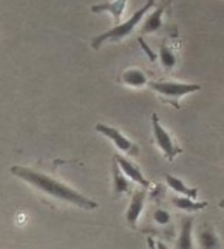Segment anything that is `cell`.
Wrapping results in <instances>:
<instances>
[{
    "label": "cell",
    "mask_w": 224,
    "mask_h": 249,
    "mask_svg": "<svg viewBox=\"0 0 224 249\" xmlns=\"http://www.w3.org/2000/svg\"><path fill=\"white\" fill-rule=\"evenodd\" d=\"M10 174L20 178L26 184L32 185L34 188H36V190L48 194L50 197L57 198V200H63L66 203H70V204L77 206V207L85 209V210H93L98 207V203H95L93 200L87 198L86 196L80 194L79 191L69 187L67 184L61 182V181L50 177L48 174L41 172V171H35L32 168L15 165L10 168Z\"/></svg>",
    "instance_id": "obj_1"
},
{
    "label": "cell",
    "mask_w": 224,
    "mask_h": 249,
    "mask_svg": "<svg viewBox=\"0 0 224 249\" xmlns=\"http://www.w3.org/2000/svg\"><path fill=\"white\" fill-rule=\"evenodd\" d=\"M155 4H156L155 0H147V1L144 3V6L140 7L138 10H136L134 15H133L128 20L121 22V23H117V25L112 26L111 29H108V31H105V32H102V34H99L98 36H95V38L92 39V44H90L92 48H93V50H99V48H101L103 44H106V42H118V41H122L124 38L130 36V35L136 31V28L143 22V19H144V16L147 15V12H149L150 9L155 7Z\"/></svg>",
    "instance_id": "obj_2"
},
{
    "label": "cell",
    "mask_w": 224,
    "mask_h": 249,
    "mask_svg": "<svg viewBox=\"0 0 224 249\" xmlns=\"http://www.w3.org/2000/svg\"><path fill=\"white\" fill-rule=\"evenodd\" d=\"M147 86L160 98V101L178 109L181 108L179 101L184 96L201 90V85L198 83H187V82H175V80H150Z\"/></svg>",
    "instance_id": "obj_3"
},
{
    "label": "cell",
    "mask_w": 224,
    "mask_h": 249,
    "mask_svg": "<svg viewBox=\"0 0 224 249\" xmlns=\"http://www.w3.org/2000/svg\"><path fill=\"white\" fill-rule=\"evenodd\" d=\"M152 127H153V137L157 147L162 150L163 156L172 162L179 153H182V147L172 139L169 131L160 124L157 114H152Z\"/></svg>",
    "instance_id": "obj_4"
},
{
    "label": "cell",
    "mask_w": 224,
    "mask_h": 249,
    "mask_svg": "<svg viewBox=\"0 0 224 249\" xmlns=\"http://www.w3.org/2000/svg\"><path fill=\"white\" fill-rule=\"evenodd\" d=\"M95 130H96L98 133H101L102 136L108 137L120 152H124V153H127V155H130V156H134V155L138 153V146H137L136 143H133L130 139H127V137H125L120 130H117L115 127H111V125H106V124L99 123V124L95 125Z\"/></svg>",
    "instance_id": "obj_5"
},
{
    "label": "cell",
    "mask_w": 224,
    "mask_h": 249,
    "mask_svg": "<svg viewBox=\"0 0 224 249\" xmlns=\"http://www.w3.org/2000/svg\"><path fill=\"white\" fill-rule=\"evenodd\" d=\"M172 0H160V3L147 12V15L143 19L141 34H155L162 29L163 26V13L171 4Z\"/></svg>",
    "instance_id": "obj_6"
},
{
    "label": "cell",
    "mask_w": 224,
    "mask_h": 249,
    "mask_svg": "<svg viewBox=\"0 0 224 249\" xmlns=\"http://www.w3.org/2000/svg\"><path fill=\"white\" fill-rule=\"evenodd\" d=\"M128 0H111V1H102L90 6L92 13H109L114 18L115 23H121L125 6Z\"/></svg>",
    "instance_id": "obj_7"
},
{
    "label": "cell",
    "mask_w": 224,
    "mask_h": 249,
    "mask_svg": "<svg viewBox=\"0 0 224 249\" xmlns=\"http://www.w3.org/2000/svg\"><path fill=\"white\" fill-rule=\"evenodd\" d=\"M118 82H121L125 86L138 89V88L147 86L150 79H149V74L144 70L137 69V67H128L121 73V76L118 77Z\"/></svg>",
    "instance_id": "obj_8"
},
{
    "label": "cell",
    "mask_w": 224,
    "mask_h": 249,
    "mask_svg": "<svg viewBox=\"0 0 224 249\" xmlns=\"http://www.w3.org/2000/svg\"><path fill=\"white\" fill-rule=\"evenodd\" d=\"M114 160L117 162V165L120 166V169L122 171V174H124L128 179H131V181L140 184L141 187H147V185H149V181L144 178L143 172H141V171L138 169V166L134 165L131 160H128V159H125L124 156H120V155H114Z\"/></svg>",
    "instance_id": "obj_9"
},
{
    "label": "cell",
    "mask_w": 224,
    "mask_h": 249,
    "mask_svg": "<svg viewBox=\"0 0 224 249\" xmlns=\"http://www.w3.org/2000/svg\"><path fill=\"white\" fill-rule=\"evenodd\" d=\"M146 196H147V191L146 190H137L133 197H131V203L127 209V222L131 228H136L138 219H140V214L143 212V207H144V201H146Z\"/></svg>",
    "instance_id": "obj_10"
},
{
    "label": "cell",
    "mask_w": 224,
    "mask_h": 249,
    "mask_svg": "<svg viewBox=\"0 0 224 249\" xmlns=\"http://www.w3.org/2000/svg\"><path fill=\"white\" fill-rule=\"evenodd\" d=\"M171 41H163L159 48V58L165 71H172L178 64V53Z\"/></svg>",
    "instance_id": "obj_11"
},
{
    "label": "cell",
    "mask_w": 224,
    "mask_h": 249,
    "mask_svg": "<svg viewBox=\"0 0 224 249\" xmlns=\"http://www.w3.org/2000/svg\"><path fill=\"white\" fill-rule=\"evenodd\" d=\"M192 229H194V217L188 216L182 220V226H181V233L178 238V249H194L192 244Z\"/></svg>",
    "instance_id": "obj_12"
},
{
    "label": "cell",
    "mask_w": 224,
    "mask_h": 249,
    "mask_svg": "<svg viewBox=\"0 0 224 249\" xmlns=\"http://www.w3.org/2000/svg\"><path fill=\"white\" fill-rule=\"evenodd\" d=\"M165 179H166L168 187H169L171 190L176 191L178 194H182L184 197H188V198H192V200H195V198L198 197V190H197V188H190V187H187V185H185L181 179H178L176 177L166 174Z\"/></svg>",
    "instance_id": "obj_13"
},
{
    "label": "cell",
    "mask_w": 224,
    "mask_h": 249,
    "mask_svg": "<svg viewBox=\"0 0 224 249\" xmlns=\"http://www.w3.org/2000/svg\"><path fill=\"white\" fill-rule=\"evenodd\" d=\"M112 178H114V193L115 194H124V193H128L130 191L131 182L122 174V171L120 169V166L117 165L115 160L112 163Z\"/></svg>",
    "instance_id": "obj_14"
},
{
    "label": "cell",
    "mask_w": 224,
    "mask_h": 249,
    "mask_svg": "<svg viewBox=\"0 0 224 249\" xmlns=\"http://www.w3.org/2000/svg\"><path fill=\"white\" fill-rule=\"evenodd\" d=\"M172 203L178 209L185 210V212H198V210H203L207 207V201L197 203L195 200L188 198V197H172Z\"/></svg>",
    "instance_id": "obj_15"
},
{
    "label": "cell",
    "mask_w": 224,
    "mask_h": 249,
    "mask_svg": "<svg viewBox=\"0 0 224 249\" xmlns=\"http://www.w3.org/2000/svg\"><path fill=\"white\" fill-rule=\"evenodd\" d=\"M200 245L203 249H220L222 244L214 231L206 229L200 233Z\"/></svg>",
    "instance_id": "obj_16"
},
{
    "label": "cell",
    "mask_w": 224,
    "mask_h": 249,
    "mask_svg": "<svg viewBox=\"0 0 224 249\" xmlns=\"http://www.w3.org/2000/svg\"><path fill=\"white\" fill-rule=\"evenodd\" d=\"M153 219L157 225L160 226H165L171 222V214L168 210H163V209H157L155 210V214H153Z\"/></svg>",
    "instance_id": "obj_17"
},
{
    "label": "cell",
    "mask_w": 224,
    "mask_h": 249,
    "mask_svg": "<svg viewBox=\"0 0 224 249\" xmlns=\"http://www.w3.org/2000/svg\"><path fill=\"white\" fill-rule=\"evenodd\" d=\"M138 42L141 44V48H143V50H144V51H146V53L149 54L150 60H152V61H155V60H156V54H155V53H153V51H152V50H150V48L147 47V44H146V42H144V41H143L141 38H138Z\"/></svg>",
    "instance_id": "obj_18"
},
{
    "label": "cell",
    "mask_w": 224,
    "mask_h": 249,
    "mask_svg": "<svg viewBox=\"0 0 224 249\" xmlns=\"http://www.w3.org/2000/svg\"><path fill=\"white\" fill-rule=\"evenodd\" d=\"M157 249H169L163 242H157Z\"/></svg>",
    "instance_id": "obj_19"
}]
</instances>
